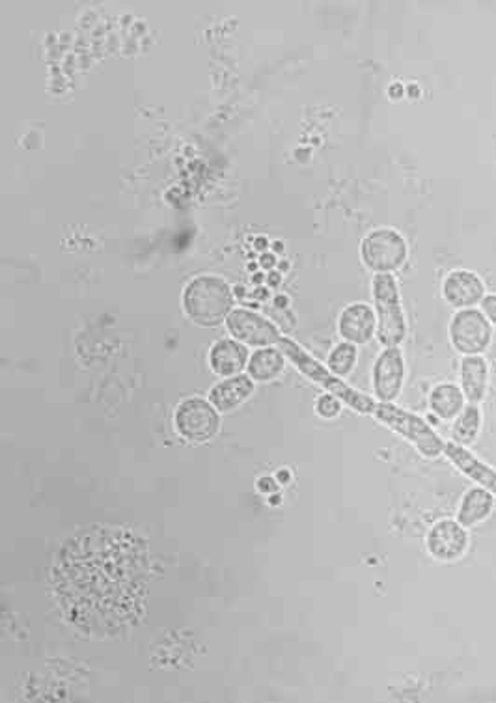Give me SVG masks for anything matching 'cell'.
Listing matches in <instances>:
<instances>
[{
  "label": "cell",
  "instance_id": "836d02e7",
  "mask_svg": "<svg viewBox=\"0 0 496 703\" xmlns=\"http://www.w3.org/2000/svg\"><path fill=\"white\" fill-rule=\"evenodd\" d=\"M265 278H267V276H263L262 273H258V275H254V278H252V282H254V284H262Z\"/></svg>",
  "mask_w": 496,
  "mask_h": 703
},
{
  "label": "cell",
  "instance_id": "44dd1931",
  "mask_svg": "<svg viewBox=\"0 0 496 703\" xmlns=\"http://www.w3.org/2000/svg\"><path fill=\"white\" fill-rule=\"evenodd\" d=\"M483 426V414L480 405L467 403L465 409L452 420V441L459 446L469 448L474 444Z\"/></svg>",
  "mask_w": 496,
  "mask_h": 703
},
{
  "label": "cell",
  "instance_id": "4dcf8cb0",
  "mask_svg": "<svg viewBox=\"0 0 496 703\" xmlns=\"http://www.w3.org/2000/svg\"><path fill=\"white\" fill-rule=\"evenodd\" d=\"M267 247H269V241H267L265 237H260V239H256V249L263 250L267 249Z\"/></svg>",
  "mask_w": 496,
  "mask_h": 703
},
{
  "label": "cell",
  "instance_id": "4316f807",
  "mask_svg": "<svg viewBox=\"0 0 496 703\" xmlns=\"http://www.w3.org/2000/svg\"><path fill=\"white\" fill-rule=\"evenodd\" d=\"M265 282L269 284V288H278L282 284V273L278 269H273L269 271V275L265 278Z\"/></svg>",
  "mask_w": 496,
  "mask_h": 703
},
{
  "label": "cell",
  "instance_id": "e0dca14e",
  "mask_svg": "<svg viewBox=\"0 0 496 703\" xmlns=\"http://www.w3.org/2000/svg\"><path fill=\"white\" fill-rule=\"evenodd\" d=\"M248 349L245 344L232 338L219 340L209 351V366L221 377H234L243 373L248 366Z\"/></svg>",
  "mask_w": 496,
  "mask_h": 703
},
{
  "label": "cell",
  "instance_id": "f546056e",
  "mask_svg": "<svg viewBox=\"0 0 496 703\" xmlns=\"http://www.w3.org/2000/svg\"><path fill=\"white\" fill-rule=\"evenodd\" d=\"M254 299H260V301H265V299H269V291L265 290V288H260V290H256V293H254Z\"/></svg>",
  "mask_w": 496,
  "mask_h": 703
},
{
  "label": "cell",
  "instance_id": "6da1fadb",
  "mask_svg": "<svg viewBox=\"0 0 496 703\" xmlns=\"http://www.w3.org/2000/svg\"><path fill=\"white\" fill-rule=\"evenodd\" d=\"M51 582L69 625L88 636L120 635L146 607L148 543L124 526H88L58 552Z\"/></svg>",
  "mask_w": 496,
  "mask_h": 703
},
{
  "label": "cell",
  "instance_id": "7c38bea8",
  "mask_svg": "<svg viewBox=\"0 0 496 703\" xmlns=\"http://www.w3.org/2000/svg\"><path fill=\"white\" fill-rule=\"evenodd\" d=\"M442 297L455 310L476 308L487 295L482 276L470 269H452L442 280Z\"/></svg>",
  "mask_w": 496,
  "mask_h": 703
},
{
  "label": "cell",
  "instance_id": "30bf717a",
  "mask_svg": "<svg viewBox=\"0 0 496 703\" xmlns=\"http://www.w3.org/2000/svg\"><path fill=\"white\" fill-rule=\"evenodd\" d=\"M405 357L400 347H385L373 364V394L379 401L394 403L400 398L405 383Z\"/></svg>",
  "mask_w": 496,
  "mask_h": 703
},
{
  "label": "cell",
  "instance_id": "4fadbf2b",
  "mask_svg": "<svg viewBox=\"0 0 496 703\" xmlns=\"http://www.w3.org/2000/svg\"><path fill=\"white\" fill-rule=\"evenodd\" d=\"M338 334L344 342L364 345L377 334L375 308L366 303L347 304L338 318Z\"/></svg>",
  "mask_w": 496,
  "mask_h": 703
},
{
  "label": "cell",
  "instance_id": "7402d4cb",
  "mask_svg": "<svg viewBox=\"0 0 496 703\" xmlns=\"http://www.w3.org/2000/svg\"><path fill=\"white\" fill-rule=\"evenodd\" d=\"M357 360H359V349L357 345L349 344V342H340V344L334 345L332 347L331 355H329V360H327V366L332 373H336L338 377H347L349 373L355 370L357 366Z\"/></svg>",
  "mask_w": 496,
  "mask_h": 703
},
{
  "label": "cell",
  "instance_id": "5b68a950",
  "mask_svg": "<svg viewBox=\"0 0 496 703\" xmlns=\"http://www.w3.org/2000/svg\"><path fill=\"white\" fill-rule=\"evenodd\" d=\"M372 295L379 344L383 347H400L407 338V318L401 304L398 280L394 275L373 276Z\"/></svg>",
  "mask_w": 496,
  "mask_h": 703
},
{
  "label": "cell",
  "instance_id": "7a4b0ae2",
  "mask_svg": "<svg viewBox=\"0 0 496 703\" xmlns=\"http://www.w3.org/2000/svg\"><path fill=\"white\" fill-rule=\"evenodd\" d=\"M234 288L215 275L193 278L183 290V308L198 327H219L234 312Z\"/></svg>",
  "mask_w": 496,
  "mask_h": 703
},
{
  "label": "cell",
  "instance_id": "d590c367",
  "mask_svg": "<svg viewBox=\"0 0 496 703\" xmlns=\"http://www.w3.org/2000/svg\"><path fill=\"white\" fill-rule=\"evenodd\" d=\"M234 295H237V297H243L245 293H247V290L245 288H241V286H237V288H234Z\"/></svg>",
  "mask_w": 496,
  "mask_h": 703
},
{
  "label": "cell",
  "instance_id": "d6a6232c",
  "mask_svg": "<svg viewBox=\"0 0 496 703\" xmlns=\"http://www.w3.org/2000/svg\"><path fill=\"white\" fill-rule=\"evenodd\" d=\"M276 269H278L280 273H284V271H290V262H278V265H276Z\"/></svg>",
  "mask_w": 496,
  "mask_h": 703
},
{
  "label": "cell",
  "instance_id": "603a6c76",
  "mask_svg": "<svg viewBox=\"0 0 496 703\" xmlns=\"http://www.w3.org/2000/svg\"><path fill=\"white\" fill-rule=\"evenodd\" d=\"M316 413L321 418H325V420H332V418H336L338 414L342 413V401L338 400L336 396H332V394L319 396L316 401Z\"/></svg>",
  "mask_w": 496,
  "mask_h": 703
},
{
  "label": "cell",
  "instance_id": "cb8c5ba5",
  "mask_svg": "<svg viewBox=\"0 0 496 703\" xmlns=\"http://www.w3.org/2000/svg\"><path fill=\"white\" fill-rule=\"evenodd\" d=\"M480 310L483 316L489 319V323L496 327V293H487L480 303Z\"/></svg>",
  "mask_w": 496,
  "mask_h": 703
},
{
  "label": "cell",
  "instance_id": "f1b7e54d",
  "mask_svg": "<svg viewBox=\"0 0 496 703\" xmlns=\"http://www.w3.org/2000/svg\"><path fill=\"white\" fill-rule=\"evenodd\" d=\"M273 303H275L276 308H288L290 299H288L286 295H276L275 299H273Z\"/></svg>",
  "mask_w": 496,
  "mask_h": 703
},
{
  "label": "cell",
  "instance_id": "277c9868",
  "mask_svg": "<svg viewBox=\"0 0 496 703\" xmlns=\"http://www.w3.org/2000/svg\"><path fill=\"white\" fill-rule=\"evenodd\" d=\"M373 416L381 424H385L386 428L392 429L405 441L411 442L418 450V454L424 455L426 459H437L444 454L446 441L433 429L426 418L411 411H405L396 403H385V401H377Z\"/></svg>",
  "mask_w": 496,
  "mask_h": 703
},
{
  "label": "cell",
  "instance_id": "ffe728a7",
  "mask_svg": "<svg viewBox=\"0 0 496 703\" xmlns=\"http://www.w3.org/2000/svg\"><path fill=\"white\" fill-rule=\"evenodd\" d=\"M286 368V355L278 347H262L248 359V375L256 383H269Z\"/></svg>",
  "mask_w": 496,
  "mask_h": 703
},
{
  "label": "cell",
  "instance_id": "ac0fdd59",
  "mask_svg": "<svg viewBox=\"0 0 496 703\" xmlns=\"http://www.w3.org/2000/svg\"><path fill=\"white\" fill-rule=\"evenodd\" d=\"M495 502V495L489 493L487 489H483L480 485L472 487L461 497L455 519L470 530L491 517V513L495 510Z\"/></svg>",
  "mask_w": 496,
  "mask_h": 703
},
{
  "label": "cell",
  "instance_id": "52a82bcc",
  "mask_svg": "<svg viewBox=\"0 0 496 703\" xmlns=\"http://www.w3.org/2000/svg\"><path fill=\"white\" fill-rule=\"evenodd\" d=\"M448 336L461 357L483 355L493 344V325L480 308L455 310L448 325Z\"/></svg>",
  "mask_w": 496,
  "mask_h": 703
},
{
  "label": "cell",
  "instance_id": "ba28073f",
  "mask_svg": "<svg viewBox=\"0 0 496 703\" xmlns=\"http://www.w3.org/2000/svg\"><path fill=\"white\" fill-rule=\"evenodd\" d=\"M174 426L185 441L204 444L217 437L221 429V413L209 400L189 398L178 405Z\"/></svg>",
  "mask_w": 496,
  "mask_h": 703
},
{
  "label": "cell",
  "instance_id": "5bb4252c",
  "mask_svg": "<svg viewBox=\"0 0 496 703\" xmlns=\"http://www.w3.org/2000/svg\"><path fill=\"white\" fill-rule=\"evenodd\" d=\"M444 455L461 474H465L469 480L496 497V470L491 465H487L478 455L472 454L469 448L459 446L455 442H446Z\"/></svg>",
  "mask_w": 496,
  "mask_h": 703
},
{
  "label": "cell",
  "instance_id": "9c48e42d",
  "mask_svg": "<svg viewBox=\"0 0 496 703\" xmlns=\"http://www.w3.org/2000/svg\"><path fill=\"white\" fill-rule=\"evenodd\" d=\"M469 528L457 519H441L429 528L426 536V549L431 558L442 564L459 562L469 551Z\"/></svg>",
  "mask_w": 496,
  "mask_h": 703
},
{
  "label": "cell",
  "instance_id": "9a60e30c",
  "mask_svg": "<svg viewBox=\"0 0 496 703\" xmlns=\"http://www.w3.org/2000/svg\"><path fill=\"white\" fill-rule=\"evenodd\" d=\"M489 362L483 355L461 357L459 362V386L467 398V403L480 405L489 390Z\"/></svg>",
  "mask_w": 496,
  "mask_h": 703
},
{
  "label": "cell",
  "instance_id": "8fae6325",
  "mask_svg": "<svg viewBox=\"0 0 496 703\" xmlns=\"http://www.w3.org/2000/svg\"><path fill=\"white\" fill-rule=\"evenodd\" d=\"M226 327L235 340L254 347H275L282 338L273 321L247 308H234L226 319Z\"/></svg>",
  "mask_w": 496,
  "mask_h": 703
},
{
  "label": "cell",
  "instance_id": "d6986e66",
  "mask_svg": "<svg viewBox=\"0 0 496 703\" xmlns=\"http://www.w3.org/2000/svg\"><path fill=\"white\" fill-rule=\"evenodd\" d=\"M467 405V398L461 390V386L455 383H439L431 388L429 392V409L441 420H454L457 414L461 413Z\"/></svg>",
  "mask_w": 496,
  "mask_h": 703
},
{
  "label": "cell",
  "instance_id": "8992f818",
  "mask_svg": "<svg viewBox=\"0 0 496 703\" xmlns=\"http://www.w3.org/2000/svg\"><path fill=\"white\" fill-rule=\"evenodd\" d=\"M360 258L375 275H392L409 258L405 237L394 228H377L360 243Z\"/></svg>",
  "mask_w": 496,
  "mask_h": 703
},
{
  "label": "cell",
  "instance_id": "83f0119b",
  "mask_svg": "<svg viewBox=\"0 0 496 703\" xmlns=\"http://www.w3.org/2000/svg\"><path fill=\"white\" fill-rule=\"evenodd\" d=\"M276 482L280 485H288L291 482V472L290 469H280L276 472Z\"/></svg>",
  "mask_w": 496,
  "mask_h": 703
},
{
  "label": "cell",
  "instance_id": "2e32d148",
  "mask_svg": "<svg viewBox=\"0 0 496 703\" xmlns=\"http://www.w3.org/2000/svg\"><path fill=\"white\" fill-rule=\"evenodd\" d=\"M254 379L245 373H239L234 377H226L219 385L213 386L209 390V401L219 413H232L239 405L252 396L254 392Z\"/></svg>",
  "mask_w": 496,
  "mask_h": 703
},
{
  "label": "cell",
  "instance_id": "e575fe53",
  "mask_svg": "<svg viewBox=\"0 0 496 703\" xmlns=\"http://www.w3.org/2000/svg\"><path fill=\"white\" fill-rule=\"evenodd\" d=\"M273 250H275V252H282V250H284V243H282V241H275V243H273Z\"/></svg>",
  "mask_w": 496,
  "mask_h": 703
},
{
  "label": "cell",
  "instance_id": "484cf974",
  "mask_svg": "<svg viewBox=\"0 0 496 703\" xmlns=\"http://www.w3.org/2000/svg\"><path fill=\"white\" fill-rule=\"evenodd\" d=\"M260 265H262L263 269H269V271L276 269L278 262H276L275 254L273 252H263L262 256H260Z\"/></svg>",
  "mask_w": 496,
  "mask_h": 703
},
{
  "label": "cell",
  "instance_id": "1f68e13d",
  "mask_svg": "<svg viewBox=\"0 0 496 703\" xmlns=\"http://www.w3.org/2000/svg\"><path fill=\"white\" fill-rule=\"evenodd\" d=\"M280 502H282V497H280L278 493H275V495H269V504H271V506H280Z\"/></svg>",
  "mask_w": 496,
  "mask_h": 703
},
{
  "label": "cell",
  "instance_id": "d4e9b609",
  "mask_svg": "<svg viewBox=\"0 0 496 703\" xmlns=\"http://www.w3.org/2000/svg\"><path fill=\"white\" fill-rule=\"evenodd\" d=\"M256 487L263 495H275L280 489V483L276 482V478H273V476H263L256 483Z\"/></svg>",
  "mask_w": 496,
  "mask_h": 703
},
{
  "label": "cell",
  "instance_id": "3957f363",
  "mask_svg": "<svg viewBox=\"0 0 496 703\" xmlns=\"http://www.w3.org/2000/svg\"><path fill=\"white\" fill-rule=\"evenodd\" d=\"M276 347L293 362V366L299 372L304 373L308 379H312L317 386L325 388L329 394L336 396L345 405H349L353 411H357L359 414H373L377 401L370 398L368 394L360 392L357 388L347 385L342 377L332 373L329 370V366H325L319 360L314 359L297 342L282 336Z\"/></svg>",
  "mask_w": 496,
  "mask_h": 703
}]
</instances>
